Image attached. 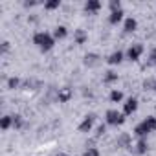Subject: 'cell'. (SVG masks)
<instances>
[{
  "instance_id": "cell-1",
  "label": "cell",
  "mask_w": 156,
  "mask_h": 156,
  "mask_svg": "<svg viewBox=\"0 0 156 156\" xmlns=\"http://www.w3.org/2000/svg\"><path fill=\"white\" fill-rule=\"evenodd\" d=\"M33 42L37 44L39 50H42V51H50V50L53 48V44H55V39H53V35L41 31V33H35Z\"/></svg>"
},
{
  "instance_id": "cell-2",
  "label": "cell",
  "mask_w": 156,
  "mask_h": 156,
  "mask_svg": "<svg viewBox=\"0 0 156 156\" xmlns=\"http://www.w3.org/2000/svg\"><path fill=\"white\" fill-rule=\"evenodd\" d=\"M152 130H156V118L154 116H149L147 119H143L136 129H134V134L136 136H140V138H145L149 132H152Z\"/></svg>"
},
{
  "instance_id": "cell-3",
  "label": "cell",
  "mask_w": 156,
  "mask_h": 156,
  "mask_svg": "<svg viewBox=\"0 0 156 156\" xmlns=\"http://www.w3.org/2000/svg\"><path fill=\"white\" fill-rule=\"evenodd\" d=\"M107 123L108 125H123L125 123V114L118 112V110H108L107 112Z\"/></svg>"
},
{
  "instance_id": "cell-4",
  "label": "cell",
  "mask_w": 156,
  "mask_h": 156,
  "mask_svg": "<svg viewBox=\"0 0 156 156\" xmlns=\"http://www.w3.org/2000/svg\"><path fill=\"white\" fill-rule=\"evenodd\" d=\"M138 110V99L136 98H129L127 101H125V105H123V114L125 116H130V114H134Z\"/></svg>"
},
{
  "instance_id": "cell-5",
  "label": "cell",
  "mask_w": 156,
  "mask_h": 156,
  "mask_svg": "<svg viewBox=\"0 0 156 156\" xmlns=\"http://www.w3.org/2000/svg\"><path fill=\"white\" fill-rule=\"evenodd\" d=\"M141 53H143V46H141V44H132V46L127 50V57H129L130 61H138Z\"/></svg>"
},
{
  "instance_id": "cell-6",
  "label": "cell",
  "mask_w": 156,
  "mask_h": 156,
  "mask_svg": "<svg viewBox=\"0 0 156 156\" xmlns=\"http://www.w3.org/2000/svg\"><path fill=\"white\" fill-rule=\"evenodd\" d=\"M94 123H96V116L90 114V116H87V118L83 119V123L79 125V130H81V132H90L92 127H94Z\"/></svg>"
},
{
  "instance_id": "cell-7",
  "label": "cell",
  "mask_w": 156,
  "mask_h": 156,
  "mask_svg": "<svg viewBox=\"0 0 156 156\" xmlns=\"http://www.w3.org/2000/svg\"><path fill=\"white\" fill-rule=\"evenodd\" d=\"M99 9H101V2H98V0H88L85 4V11H88V13H96Z\"/></svg>"
},
{
  "instance_id": "cell-8",
  "label": "cell",
  "mask_w": 156,
  "mask_h": 156,
  "mask_svg": "<svg viewBox=\"0 0 156 156\" xmlns=\"http://www.w3.org/2000/svg\"><path fill=\"white\" fill-rule=\"evenodd\" d=\"M123 20V9H119V11H110V15H108V22L110 24H119Z\"/></svg>"
},
{
  "instance_id": "cell-9",
  "label": "cell",
  "mask_w": 156,
  "mask_h": 156,
  "mask_svg": "<svg viewBox=\"0 0 156 156\" xmlns=\"http://www.w3.org/2000/svg\"><path fill=\"white\" fill-rule=\"evenodd\" d=\"M123 28H125V31H127V33H132V31H136V28H138V22H136V19H132V17L125 19V24H123Z\"/></svg>"
},
{
  "instance_id": "cell-10",
  "label": "cell",
  "mask_w": 156,
  "mask_h": 156,
  "mask_svg": "<svg viewBox=\"0 0 156 156\" xmlns=\"http://www.w3.org/2000/svg\"><path fill=\"white\" fill-rule=\"evenodd\" d=\"M57 98H59L61 103H66V101H70V98H72V90H70V88H61L59 94H57Z\"/></svg>"
},
{
  "instance_id": "cell-11",
  "label": "cell",
  "mask_w": 156,
  "mask_h": 156,
  "mask_svg": "<svg viewBox=\"0 0 156 156\" xmlns=\"http://www.w3.org/2000/svg\"><path fill=\"white\" fill-rule=\"evenodd\" d=\"M123 61V51H114L108 57V64H119Z\"/></svg>"
},
{
  "instance_id": "cell-12",
  "label": "cell",
  "mask_w": 156,
  "mask_h": 156,
  "mask_svg": "<svg viewBox=\"0 0 156 156\" xmlns=\"http://www.w3.org/2000/svg\"><path fill=\"white\" fill-rule=\"evenodd\" d=\"M66 35H68V31H66L64 26H57L55 31H53V39H64Z\"/></svg>"
},
{
  "instance_id": "cell-13",
  "label": "cell",
  "mask_w": 156,
  "mask_h": 156,
  "mask_svg": "<svg viewBox=\"0 0 156 156\" xmlns=\"http://www.w3.org/2000/svg\"><path fill=\"white\" fill-rule=\"evenodd\" d=\"M136 152L138 154H145L147 152V141H145V138H140V141L136 143Z\"/></svg>"
},
{
  "instance_id": "cell-14",
  "label": "cell",
  "mask_w": 156,
  "mask_h": 156,
  "mask_svg": "<svg viewBox=\"0 0 156 156\" xmlns=\"http://www.w3.org/2000/svg\"><path fill=\"white\" fill-rule=\"evenodd\" d=\"M11 125H13V116H4L2 121H0V127H2V130H8Z\"/></svg>"
},
{
  "instance_id": "cell-15",
  "label": "cell",
  "mask_w": 156,
  "mask_h": 156,
  "mask_svg": "<svg viewBox=\"0 0 156 156\" xmlns=\"http://www.w3.org/2000/svg\"><path fill=\"white\" fill-rule=\"evenodd\" d=\"M121 99H123L121 90H112V92H110V101H112V103H119Z\"/></svg>"
},
{
  "instance_id": "cell-16",
  "label": "cell",
  "mask_w": 156,
  "mask_h": 156,
  "mask_svg": "<svg viewBox=\"0 0 156 156\" xmlns=\"http://www.w3.org/2000/svg\"><path fill=\"white\" fill-rule=\"evenodd\" d=\"M105 83H114V81H118V73L116 72H107V75H105V79H103Z\"/></svg>"
},
{
  "instance_id": "cell-17",
  "label": "cell",
  "mask_w": 156,
  "mask_h": 156,
  "mask_svg": "<svg viewBox=\"0 0 156 156\" xmlns=\"http://www.w3.org/2000/svg\"><path fill=\"white\" fill-rule=\"evenodd\" d=\"M85 41H87V35H85V31L77 30V31H75V42H77V44H83Z\"/></svg>"
},
{
  "instance_id": "cell-18",
  "label": "cell",
  "mask_w": 156,
  "mask_h": 156,
  "mask_svg": "<svg viewBox=\"0 0 156 156\" xmlns=\"http://www.w3.org/2000/svg\"><path fill=\"white\" fill-rule=\"evenodd\" d=\"M59 6H61L59 0H51V2H46V4H44V8H46V9H57Z\"/></svg>"
},
{
  "instance_id": "cell-19",
  "label": "cell",
  "mask_w": 156,
  "mask_h": 156,
  "mask_svg": "<svg viewBox=\"0 0 156 156\" xmlns=\"http://www.w3.org/2000/svg\"><path fill=\"white\" fill-rule=\"evenodd\" d=\"M19 83H20V81L17 79V77H11V79L8 81V88H17V87H19Z\"/></svg>"
},
{
  "instance_id": "cell-20",
  "label": "cell",
  "mask_w": 156,
  "mask_h": 156,
  "mask_svg": "<svg viewBox=\"0 0 156 156\" xmlns=\"http://www.w3.org/2000/svg\"><path fill=\"white\" fill-rule=\"evenodd\" d=\"M119 9H121V2H119V0H118V2H116V0L110 2V11H119Z\"/></svg>"
},
{
  "instance_id": "cell-21",
  "label": "cell",
  "mask_w": 156,
  "mask_h": 156,
  "mask_svg": "<svg viewBox=\"0 0 156 156\" xmlns=\"http://www.w3.org/2000/svg\"><path fill=\"white\" fill-rule=\"evenodd\" d=\"M13 127H17V129L22 127V118L20 116H13Z\"/></svg>"
},
{
  "instance_id": "cell-22",
  "label": "cell",
  "mask_w": 156,
  "mask_h": 156,
  "mask_svg": "<svg viewBox=\"0 0 156 156\" xmlns=\"http://www.w3.org/2000/svg\"><path fill=\"white\" fill-rule=\"evenodd\" d=\"M83 156H99V152H98V149H94V147H92V149H88Z\"/></svg>"
},
{
  "instance_id": "cell-23",
  "label": "cell",
  "mask_w": 156,
  "mask_h": 156,
  "mask_svg": "<svg viewBox=\"0 0 156 156\" xmlns=\"http://www.w3.org/2000/svg\"><path fill=\"white\" fill-rule=\"evenodd\" d=\"M105 130H107V129H105V125H99V127H98V136H101Z\"/></svg>"
},
{
  "instance_id": "cell-24",
  "label": "cell",
  "mask_w": 156,
  "mask_h": 156,
  "mask_svg": "<svg viewBox=\"0 0 156 156\" xmlns=\"http://www.w3.org/2000/svg\"><path fill=\"white\" fill-rule=\"evenodd\" d=\"M57 156H66V154H57Z\"/></svg>"
}]
</instances>
